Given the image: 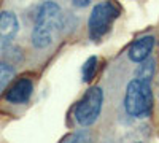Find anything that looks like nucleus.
<instances>
[{
  "mask_svg": "<svg viewBox=\"0 0 159 143\" xmlns=\"http://www.w3.org/2000/svg\"><path fill=\"white\" fill-rule=\"evenodd\" d=\"M62 25L61 8L54 2H45L40 5L35 18V27L32 32V43L35 48H46L52 43L56 32Z\"/></svg>",
  "mask_w": 159,
  "mask_h": 143,
  "instance_id": "f257e3e1",
  "label": "nucleus"
},
{
  "mask_svg": "<svg viewBox=\"0 0 159 143\" xmlns=\"http://www.w3.org/2000/svg\"><path fill=\"white\" fill-rule=\"evenodd\" d=\"M18 18L10 11L0 13V48H5L18 34Z\"/></svg>",
  "mask_w": 159,
  "mask_h": 143,
  "instance_id": "39448f33",
  "label": "nucleus"
},
{
  "mask_svg": "<svg viewBox=\"0 0 159 143\" xmlns=\"http://www.w3.org/2000/svg\"><path fill=\"white\" fill-rule=\"evenodd\" d=\"M96 69H97V57H89V59L84 62L83 69H81L83 80H84L86 83L91 81L92 78H94V75H96Z\"/></svg>",
  "mask_w": 159,
  "mask_h": 143,
  "instance_id": "9d476101",
  "label": "nucleus"
},
{
  "mask_svg": "<svg viewBox=\"0 0 159 143\" xmlns=\"http://www.w3.org/2000/svg\"><path fill=\"white\" fill-rule=\"evenodd\" d=\"M13 75H15L13 67L8 65V64H5V62H0V92H3V91L7 89Z\"/></svg>",
  "mask_w": 159,
  "mask_h": 143,
  "instance_id": "1a4fd4ad",
  "label": "nucleus"
},
{
  "mask_svg": "<svg viewBox=\"0 0 159 143\" xmlns=\"http://www.w3.org/2000/svg\"><path fill=\"white\" fill-rule=\"evenodd\" d=\"M102 100L103 94L100 87H91L88 89V92L83 96V99L80 100V103L75 108V118L78 124L81 126H91L97 118L102 108Z\"/></svg>",
  "mask_w": 159,
  "mask_h": 143,
  "instance_id": "20e7f679",
  "label": "nucleus"
},
{
  "mask_svg": "<svg viewBox=\"0 0 159 143\" xmlns=\"http://www.w3.org/2000/svg\"><path fill=\"white\" fill-rule=\"evenodd\" d=\"M32 91H34L32 81L27 80V78H21L19 81H16L8 89L7 100L10 103H16V105H19V103H24V102H27L30 99Z\"/></svg>",
  "mask_w": 159,
  "mask_h": 143,
  "instance_id": "423d86ee",
  "label": "nucleus"
},
{
  "mask_svg": "<svg viewBox=\"0 0 159 143\" xmlns=\"http://www.w3.org/2000/svg\"><path fill=\"white\" fill-rule=\"evenodd\" d=\"M153 45H154V38L153 37H142L139 40H135L132 43V46L129 48V59L134 60V62H142L145 60L151 49H153Z\"/></svg>",
  "mask_w": 159,
  "mask_h": 143,
  "instance_id": "0eeeda50",
  "label": "nucleus"
},
{
  "mask_svg": "<svg viewBox=\"0 0 159 143\" xmlns=\"http://www.w3.org/2000/svg\"><path fill=\"white\" fill-rule=\"evenodd\" d=\"M67 140H86L84 135H73V137H69Z\"/></svg>",
  "mask_w": 159,
  "mask_h": 143,
  "instance_id": "f8f14e48",
  "label": "nucleus"
},
{
  "mask_svg": "<svg viewBox=\"0 0 159 143\" xmlns=\"http://www.w3.org/2000/svg\"><path fill=\"white\" fill-rule=\"evenodd\" d=\"M151 103H153V97H151V89L148 81L135 78L127 84L124 107L130 116H135V118L148 116L151 111Z\"/></svg>",
  "mask_w": 159,
  "mask_h": 143,
  "instance_id": "f03ea898",
  "label": "nucleus"
},
{
  "mask_svg": "<svg viewBox=\"0 0 159 143\" xmlns=\"http://www.w3.org/2000/svg\"><path fill=\"white\" fill-rule=\"evenodd\" d=\"M91 3V0H73L75 7H88Z\"/></svg>",
  "mask_w": 159,
  "mask_h": 143,
  "instance_id": "9b49d317",
  "label": "nucleus"
},
{
  "mask_svg": "<svg viewBox=\"0 0 159 143\" xmlns=\"http://www.w3.org/2000/svg\"><path fill=\"white\" fill-rule=\"evenodd\" d=\"M154 75V60L153 59H145L140 62L139 69L135 70V78H139V80H143V81H148L153 78Z\"/></svg>",
  "mask_w": 159,
  "mask_h": 143,
  "instance_id": "6e6552de",
  "label": "nucleus"
},
{
  "mask_svg": "<svg viewBox=\"0 0 159 143\" xmlns=\"http://www.w3.org/2000/svg\"><path fill=\"white\" fill-rule=\"evenodd\" d=\"M118 18V8L110 3H99L92 8V13L88 21V27H89V37L91 40H99L100 37H103L111 27L113 21Z\"/></svg>",
  "mask_w": 159,
  "mask_h": 143,
  "instance_id": "7ed1b4c3",
  "label": "nucleus"
}]
</instances>
